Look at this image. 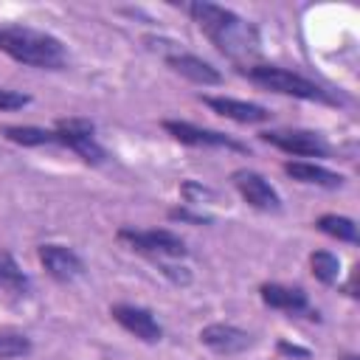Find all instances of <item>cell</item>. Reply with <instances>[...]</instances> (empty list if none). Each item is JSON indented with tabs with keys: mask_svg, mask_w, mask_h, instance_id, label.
<instances>
[{
	"mask_svg": "<svg viewBox=\"0 0 360 360\" xmlns=\"http://www.w3.org/2000/svg\"><path fill=\"white\" fill-rule=\"evenodd\" d=\"M188 14L200 25V31L217 45L219 53H225L233 62H242L245 68L250 65V59H256L259 31H256L253 22L242 20L231 8H222V6L205 3V0L188 3Z\"/></svg>",
	"mask_w": 360,
	"mask_h": 360,
	"instance_id": "cell-1",
	"label": "cell"
},
{
	"mask_svg": "<svg viewBox=\"0 0 360 360\" xmlns=\"http://www.w3.org/2000/svg\"><path fill=\"white\" fill-rule=\"evenodd\" d=\"M0 51L8 53L14 62L59 70L65 65V48L56 37L28 28V25H0Z\"/></svg>",
	"mask_w": 360,
	"mask_h": 360,
	"instance_id": "cell-2",
	"label": "cell"
},
{
	"mask_svg": "<svg viewBox=\"0 0 360 360\" xmlns=\"http://www.w3.org/2000/svg\"><path fill=\"white\" fill-rule=\"evenodd\" d=\"M245 76L253 79L256 84L273 90V93H284V96H295V98H307V101H326V104H335V98L318 87L315 82L292 73V70H284V68H276V65H248L245 68Z\"/></svg>",
	"mask_w": 360,
	"mask_h": 360,
	"instance_id": "cell-3",
	"label": "cell"
},
{
	"mask_svg": "<svg viewBox=\"0 0 360 360\" xmlns=\"http://www.w3.org/2000/svg\"><path fill=\"white\" fill-rule=\"evenodd\" d=\"M118 239H124L132 250L155 259V262H163V259H180L186 256V242L172 233V231H163V228H152V231H135V228H121L118 231Z\"/></svg>",
	"mask_w": 360,
	"mask_h": 360,
	"instance_id": "cell-4",
	"label": "cell"
},
{
	"mask_svg": "<svg viewBox=\"0 0 360 360\" xmlns=\"http://www.w3.org/2000/svg\"><path fill=\"white\" fill-rule=\"evenodd\" d=\"M53 135H56V143L70 146L84 163H104V158H107L104 149L93 138V124L84 118H62L56 124Z\"/></svg>",
	"mask_w": 360,
	"mask_h": 360,
	"instance_id": "cell-5",
	"label": "cell"
},
{
	"mask_svg": "<svg viewBox=\"0 0 360 360\" xmlns=\"http://www.w3.org/2000/svg\"><path fill=\"white\" fill-rule=\"evenodd\" d=\"M262 141H267L290 155H298V158H321L329 149L326 141L309 129H273V132H262Z\"/></svg>",
	"mask_w": 360,
	"mask_h": 360,
	"instance_id": "cell-6",
	"label": "cell"
},
{
	"mask_svg": "<svg viewBox=\"0 0 360 360\" xmlns=\"http://www.w3.org/2000/svg\"><path fill=\"white\" fill-rule=\"evenodd\" d=\"M233 186L236 191L245 197L248 205L259 208V211H278L281 208V197L276 194V188L259 174V172H250V169H239L233 172Z\"/></svg>",
	"mask_w": 360,
	"mask_h": 360,
	"instance_id": "cell-7",
	"label": "cell"
},
{
	"mask_svg": "<svg viewBox=\"0 0 360 360\" xmlns=\"http://www.w3.org/2000/svg\"><path fill=\"white\" fill-rule=\"evenodd\" d=\"M112 321H118L129 335H135L138 340L143 343H158L163 338V326L155 321V315L143 307H135V304H115L110 309Z\"/></svg>",
	"mask_w": 360,
	"mask_h": 360,
	"instance_id": "cell-8",
	"label": "cell"
},
{
	"mask_svg": "<svg viewBox=\"0 0 360 360\" xmlns=\"http://www.w3.org/2000/svg\"><path fill=\"white\" fill-rule=\"evenodd\" d=\"M200 340H202L211 352L225 354V357L239 354V352L250 349V343H253V338H250L245 329L231 326V323H208V326H202V329H200Z\"/></svg>",
	"mask_w": 360,
	"mask_h": 360,
	"instance_id": "cell-9",
	"label": "cell"
},
{
	"mask_svg": "<svg viewBox=\"0 0 360 360\" xmlns=\"http://www.w3.org/2000/svg\"><path fill=\"white\" fill-rule=\"evenodd\" d=\"M163 129L177 138L180 143H188V146H225V149H236V152H245L248 146L222 135V132H214V129H202V127H194V124H186V121H163Z\"/></svg>",
	"mask_w": 360,
	"mask_h": 360,
	"instance_id": "cell-10",
	"label": "cell"
},
{
	"mask_svg": "<svg viewBox=\"0 0 360 360\" xmlns=\"http://www.w3.org/2000/svg\"><path fill=\"white\" fill-rule=\"evenodd\" d=\"M39 262L48 270V276H53L56 281H73L84 273V262L79 259V253H73L65 245H39Z\"/></svg>",
	"mask_w": 360,
	"mask_h": 360,
	"instance_id": "cell-11",
	"label": "cell"
},
{
	"mask_svg": "<svg viewBox=\"0 0 360 360\" xmlns=\"http://www.w3.org/2000/svg\"><path fill=\"white\" fill-rule=\"evenodd\" d=\"M166 65H169L174 73L186 76V79H191V82H197V84H219V82H222V76H219V70H217L214 65H208L205 59H200V56H194V53H186V51L166 53Z\"/></svg>",
	"mask_w": 360,
	"mask_h": 360,
	"instance_id": "cell-12",
	"label": "cell"
},
{
	"mask_svg": "<svg viewBox=\"0 0 360 360\" xmlns=\"http://www.w3.org/2000/svg\"><path fill=\"white\" fill-rule=\"evenodd\" d=\"M214 112L239 121V124H262L270 118V112L262 104H250V101H239V98H225V96H205L202 98Z\"/></svg>",
	"mask_w": 360,
	"mask_h": 360,
	"instance_id": "cell-13",
	"label": "cell"
},
{
	"mask_svg": "<svg viewBox=\"0 0 360 360\" xmlns=\"http://www.w3.org/2000/svg\"><path fill=\"white\" fill-rule=\"evenodd\" d=\"M262 292V301L273 309H281V312H290V315H301V312H309V301H307V292L301 287H284V284H262L259 287Z\"/></svg>",
	"mask_w": 360,
	"mask_h": 360,
	"instance_id": "cell-14",
	"label": "cell"
},
{
	"mask_svg": "<svg viewBox=\"0 0 360 360\" xmlns=\"http://www.w3.org/2000/svg\"><path fill=\"white\" fill-rule=\"evenodd\" d=\"M284 172L292 180L309 183V186H323V188H340L343 186V174L329 172V169L315 166V163H307V160H290V163H284Z\"/></svg>",
	"mask_w": 360,
	"mask_h": 360,
	"instance_id": "cell-15",
	"label": "cell"
},
{
	"mask_svg": "<svg viewBox=\"0 0 360 360\" xmlns=\"http://www.w3.org/2000/svg\"><path fill=\"white\" fill-rule=\"evenodd\" d=\"M3 135L11 143L20 146H42V143H56V135L51 129H39V127H6Z\"/></svg>",
	"mask_w": 360,
	"mask_h": 360,
	"instance_id": "cell-16",
	"label": "cell"
},
{
	"mask_svg": "<svg viewBox=\"0 0 360 360\" xmlns=\"http://www.w3.org/2000/svg\"><path fill=\"white\" fill-rule=\"evenodd\" d=\"M318 231H323L326 236H335L340 242H357V225L349 217H338V214H323L318 222Z\"/></svg>",
	"mask_w": 360,
	"mask_h": 360,
	"instance_id": "cell-17",
	"label": "cell"
},
{
	"mask_svg": "<svg viewBox=\"0 0 360 360\" xmlns=\"http://www.w3.org/2000/svg\"><path fill=\"white\" fill-rule=\"evenodd\" d=\"M309 267H312V276L323 284H335L340 278V259L329 250H315L309 256Z\"/></svg>",
	"mask_w": 360,
	"mask_h": 360,
	"instance_id": "cell-18",
	"label": "cell"
},
{
	"mask_svg": "<svg viewBox=\"0 0 360 360\" xmlns=\"http://www.w3.org/2000/svg\"><path fill=\"white\" fill-rule=\"evenodd\" d=\"M0 287L14 290V292H20V290L28 287L25 273L20 270V264L14 262V256L8 250H3V248H0Z\"/></svg>",
	"mask_w": 360,
	"mask_h": 360,
	"instance_id": "cell-19",
	"label": "cell"
},
{
	"mask_svg": "<svg viewBox=\"0 0 360 360\" xmlns=\"http://www.w3.org/2000/svg\"><path fill=\"white\" fill-rule=\"evenodd\" d=\"M31 352V338L14 329H0V360L22 357Z\"/></svg>",
	"mask_w": 360,
	"mask_h": 360,
	"instance_id": "cell-20",
	"label": "cell"
},
{
	"mask_svg": "<svg viewBox=\"0 0 360 360\" xmlns=\"http://www.w3.org/2000/svg\"><path fill=\"white\" fill-rule=\"evenodd\" d=\"M180 194L186 197V202H188V205L217 200V191H211L208 186H202V183H197V180H186V183L180 186Z\"/></svg>",
	"mask_w": 360,
	"mask_h": 360,
	"instance_id": "cell-21",
	"label": "cell"
},
{
	"mask_svg": "<svg viewBox=\"0 0 360 360\" xmlns=\"http://www.w3.org/2000/svg\"><path fill=\"white\" fill-rule=\"evenodd\" d=\"M28 101H31V98H28L25 93L0 87V110H3V112H8V110H20V107H25Z\"/></svg>",
	"mask_w": 360,
	"mask_h": 360,
	"instance_id": "cell-22",
	"label": "cell"
},
{
	"mask_svg": "<svg viewBox=\"0 0 360 360\" xmlns=\"http://www.w3.org/2000/svg\"><path fill=\"white\" fill-rule=\"evenodd\" d=\"M172 219H180V222H194V225H202V222H211V217H202V214H191L186 208H172L169 211Z\"/></svg>",
	"mask_w": 360,
	"mask_h": 360,
	"instance_id": "cell-23",
	"label": "cell"
},
{
	"mask_svg": "<svg viewBox=\"0 0 360 360\" xmlns=\"http://www.w3.org/2000/svg\"><path fill=\"white\" fill-rule=\"evenodd\" d=\"M278 352H284V354H298V357H307V354H309L307 349H298V346H290V343H284V340L278 343Z\"/></svg>",
	"mask_w": 360,
	"mask_h": 360,
	"instance_id": "cell-24",
	"label": "cell"
}]
</instances>
